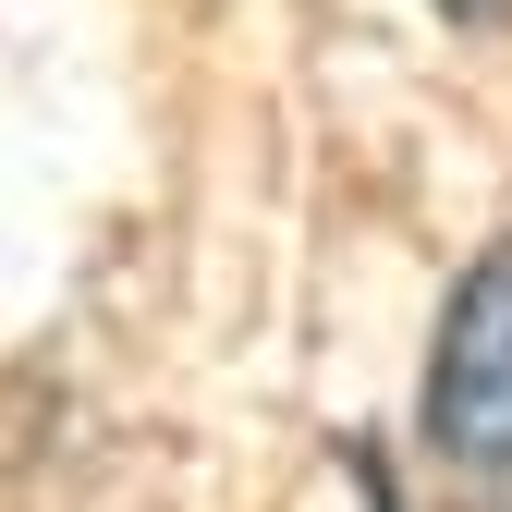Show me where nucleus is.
Instances as JSON below:
<instances>
[{"label": "nucleus", "instance_id": "nucleus-1", "mask_svg": "<svg viewBox=\"0 0 512 512\" xmlns=\"http://www.w3.org/2000/svg\"><path fill=\"white\" fill-rule=\"evenodd\" d=\"M427 439H439V464H464V476H512V232L476 244V269L439 305Z\"/></svg>", "mask_w": 512, "mask_h": 512}, {"label": "nucleus", "instance_id": "nucleus-2", "mask_svg": "<svg viewBox=\"0 0 512 512\" xmlns=\"http://www.w3.org/2000/svg\"><path fill=\"white\" fill-rule=\"evenodd\" d=\"M452 25H512V0H439Z\"/></svg>", "mask_w": 512, "mask_h": 512}]
</instances>
